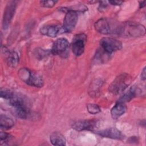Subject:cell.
Returning a JSON list of instances; mask_svg holds the SVG:
<instances>
[{"label":"cell","mask_w":146,"mask_h":146,"mask_svg":"<svg viewBox=\"0 0 146 146\" xmlns=\"http://www.w3.org/2000/svg\"><path fill=\"white\" fill-rule=\"evenodd\" d=\"M117 34L127 37H140L145 34V27L140 23L127 22L118 25Z\"/></svg>","instance_id":"cell-1"},{"label":"cell","mask_w":146,"mask_h":146,"mask_svg":"<svg viewBox=\"0 0 146 146\" xmlns=\"http://www.w3.org/2000/svg\"><path fill=\"white\" fill-rule=\"evenodd\" d=\"M19 78L28 85L42 87L43 86V80L38 74L34 72L27 68H22L18 72Z\"/></svg>","instance_id":"cell-2"},{"label":"cell","mask_w":146,"mask_h":146,"mask_svg":"<svg viewBox=\"0 0 146 146\" xmlns=\"http://www.w3.org/2000/svg\"><path fill=\"white\" fill-rule=\"evenodd\" d=\"M131 82V76L126 74L123 73L115 78L109 86V91L114 95H117L124 91L130 84Z\"/></svg>","instance_id":"cell-3"},{"label":"cell","mask_w":146,"mask_h":146,"mask_svg":"<svg viewBox=\"0 0 146 146\" xmlns=\"http://www.w3.org/2000/svg\"><path fill=\"white\" fill-rule=\"evenodd\" d=\"M118 25L113 24V22H111L110 21L106 18H100L95 23L94 27L98 33L107 35L112 33H117Z\"/></svg>","instance_id":"cell-4"},{"label":"cell","mask_w":146,"mask_h":146,"mask_svg":"<svg viewBox=\"0 0 146 146\" xmlns=\"http://www.w3.org/2000/svg\"><path fill=\"white\" fill-rule=\"evenodd\" d=\"M100 44L102 49L108 54L121 50L123 46L120 40L108 37L102 38L100 40Z\"/></svg>","instance_id":"cell-5"},{"label":"cell","mask_w":146,"mask_h":146,"mask_svg":"<svg viewBox=\"0 0 146 146\" xmlns=\"http://www.w3.org/2000/svg\"><path fill=\"white\" fill-rule=\"evenodd\" d=\"M86 40L87 36L84 34H78L74 36L72 42V50L75 56H80L84 52Z\"/></svg>","instance_id":"cell-6"},{"label":"cell","mask_w":146,"mask_h":146,"mask_svg":"<svg viewBox=\"0 0 146 146\" xmlns=\"http://www.w3.org/2000/svg\"><path fill=\"white\" fill-rule=\"evenodd\" d=\"M78 15L76 11L68 10L65 15L62 29L64 33L71 32L75 27L78 22Z\"/></svg>","instance_id":"cell-7"},{"label":"cell","mask_w":146,"mask_h":146,"mask_svg":"<svg viewBox=\"0 0 146 146\" xmlns=\"http://www.w3.org/2000/svg\"><path fill=\"white\" fill-rule=\"evenodd\" d=\"M17 6V2L11 1L7 4L4 10L2 20V26L4 29H7L14 15Z\"/></svg>","instance_id":"cell-8"},{"label":"cell","mask_w":146,"mask_h":146,"mask_svg":"<svg viewBox=\"0 0 146 146\" xmlns=\"http://www.w3.org/2000/svg\"><path fill=\"white\" fill-rule=\"evenodd\" d=\"M69 44L68 41L66 38H59L54 43L51 51V53L55 55H62L64 56V55L67 54Z\"/></svg>","instance_id":"cell-9"},{"label":"cell","mask_w":146,"mask_h":146,"mask_svg":"<svg viewBox=\"0 0 146 146\" xmlns=\"http://www.w3.org/2000/svg\"><path fill=\"white\" fill-rule=\"evenodd\" d=\"M96 124V121L93 120H80L74 122L72 128L78 131L90 130L94 129Z\"/></svg>","instance_id":"cell-10"},{"label":"cell","mask_w":146,"mask_h":146,"mask_svg":"<svg viewBox=\"0 0 146 146\" xmlns=\"http://www.w3.org/2000/svg\"><path fill=\"white\" fill-rule=\"evenodd\" d=\"M96 133L103 137H107L112 139H121L123 137L121 131L116 128H109L102 129L97 131Z\"/></svg>","instance_id":"cell-11"},{"label":"cell","mask_w":146,"mask_h":146,"mask_svg":"<svg viewBox=\"0 0 146 146\" xmlns=\"http://www.w3.org/2000/svg\"><path fill=\"white\" fill-rule=\"evenodd\" d=\"M60 31L63 32L62 27L58 25H46L42 26L40 29V32L42 34L52 38L56 36L60 33Z\"/></svg>","instance_id":"cell-12"},{"label":"cell","mask_w":146,"mask_h":146,"mask_svg":"<svg viewBox=\"0 0 146 146\" xmlns=\"http://www.w3.org/2000/svg\"><path fill=\"white\" fill-rule=\"evenodd\" d=\"M126 110L127 107L124 103L117 102L111 110V116L113 119H117L122 116Z\"/></svg>","instance_id":"cell-13"},{"label":"cell","mask_w":146,"mask_h":146,"mask_svg":"<svg viewBox=\"0 0 146 146\" xmlns=\"http://www.w3.org/2000/svg\"><path fill=\"white\" fill-rule=\"evenodd\" d=\"M103 83V82L99 79H95L91 82L88 88V94L90 96L96 97L98 95Z\"/></svg>","instance_id":"cell-14"},{"label":"cell","mask_w":146,"mask_h":146,"mask_svg":"<svg viewBox=\"0 0 146 146\" xmlns=\"http://www.w3.org/2000/svg\"><path fill=\"white\" fill-rule=\"evenodd\" d=\"M51 143L54 145L64 146L66 144V140L64 136L58 132H54L50 136Z\"/></svg>","instance_id":"cell-15"},{"label":"cell","mask_w":146,"mask_h":146,"mask_svg":"<svg viewBox=\"0 0 146 146\" xmlns=\"http://www.w3.org/2000/svg\"><path fill=\"white\" fill-rule=\"evenodd\" d=\"M14 112L17 117L21 119H27L29 115V111L25 104L14 106Z\"/></svg>","instance_id":"cell-16"},{"label":"cell","mask_w":146,"mask_h":146,"mask_svg":"<svg viewBox=\"0 0 146 146\" xmlns=\"http://www.w3.org/2000/svg\"><path fill=\"white\" fill-rule=\"evenodd\" d=\"M6 62L7 65L11 67H16L19 63V56L17 52L15 51L9 52L6 58Z\"/></svg>","instance_id":"cell-17"},{"label":"cell","mask_w":146,"mask_h":146,"mask_svg":"<svg viewBox=\"0 0 146 146\" xmlns=\"http://www.w3.org/2000/svg\"><path fill=\"white\" fill-rule=\"evenodd\" d=\"M14 125L13 120L7 116L1 115L0 116V127L3 129H9L12 128Z\"/></svg>","instance_id":"cell-18"},{"label":"cell","mask_w":146,"mask_h":146,"mask_svg":"<svg viewBox=\"0 0 146 146\" xmlns=\"http://www.w3.org/2000/svg\"><path fill=\"white\" fill-rule=\"evenodd\" d=\"M136 89L135 87H131L127 92L124 94L123 95L119 98L117 102L124 103L125 102H129L136 96Z\"/></svg>","instance_id":"cell-19"},{"label":"cell","mask_w":146,"mask_h":146,"mask_svg":"<svg viewBox=\"0 0 146 146\" xmlns=\"http://www.w3.org/2000/svg\"><path fill=\"white\" fill-rule=\"evenodd\" d=\"M0 92H1V98H4L5 99L10 100L15 96L13 92H12L11 90L9 89L5 88H2L1 89Z\"/></svg>","instance_id":"cell-20"},{"label":"cell","mask_w":146,"mask_h":146,"mask_svg":"<svg viewBox=\"0 0 146 146\" xmlns=\"http://www.w3.org/2000/svg\"><path fill=\"white\" fill-rule=\"evenodd\" d=\"M88 112L91 114H96L100 112V108L96 104L89 103L87 105Z\"/></svg>","instance_id":"cell-21"},{"label":"cell","mask_w":146,"mask_h":146,"mask_svg":"<svg viewBox=\"0 0 146 146\" xmlns=\"http://www.w3.org/2000/svg\"><path fill=\"white\" fill-rule=\"evenodd\" d=\"M58 2L56 1H40V5L44 7H52Z\"/></svg>","instance_id":"cell-22"},{"label":"cell","mask_w":146,"mask_h":146,"mask_svg":"<svg viewBox=\"0 0 146 146\" xmlns=\"http://www.w3.org/2000/svg\"><path fill=\"white\" fill-rule=\"evenodd\" d=\"M0 138H1V143H2L3 141H6L8 140H9L11 138V135L7 133H6L4 132H1Z\"/></svg>","instance_id":"cell-23"},{"label":"cell","mask_w":146,"mask_h":146,"mask_svg":"<svg viewBox=\"0 0 146 146\" xmlns=\"http://www.w3.org/2000/svg\"><path fill=\"white\" fill-rule=\"evenodd\" d=\"M108 2L110 3H111V5H120L123 3V1H110Z\"/></svg>","instance_id":"cell-24"},{"label":"cell","mask_w":146,"mask_h":146,"mask_svg":"<svg viewBox=\"0 0 146 146\" xmlns=\"http://www.w3.org/2000/svg\"><path fill=\"white\" fill-rule=\"evenodd\" d=\"M145 67H144L141 72V78L142 80H145Z\"/></svg>","instance_id":"cell-25"},{"label":"cell","mask_w":146,"mask_h":146,"mask_svg":"<svg viewBox=\"0 0 146 146\" xmlns=\"http://www.w3.org/2000/svg\"><path fill=\"white\" fill-rule=\"evenodd\" d=\"M145 1L140 2V4H139L140 8H143V7H144L145 6Z\"/></svg>","instance_id":"cell-26"}]
</instances>
